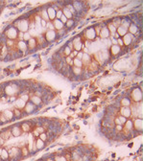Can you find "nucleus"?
I'll return each instance as SVG.
<instances>
[{"label": "nucleus", "instance_id": "obj_1", "mask_svg": "<svg viewBox=\"0 0 143 161\" xmlns=\"http://www.w3.org/2000/svg\"><path fill=\"white\" fill-rule=\"evenodd\" d=\"M17 34H18V32L16 31V28H14V27H10L7 31H6V37H8L7 39H12V40H13V39H15L16 37H17Z\"/></svg>", "mask_w": 143, "mask_h": 161}, {"label": "nucleus", "instance_id": "obj_2", "mask_svg": "<svg viewBox=\"0 0 143 161\" xmlns=\"http://www.w3.org/2000/svg\"><path fill=\"white\" fill-rule=\"evenodd\" d=\"M29 21L26 19V18H21L20 19V23L18 24L17 28L19 30V32H22V33H26L28 30H29Z\"/></svg>", "mask_w": 143, "mask_h": 161}, {"label": "nucleus", "instance_id": "obj_3", "mask_svg": "<svg viewBox=\"0 0 143 161\" xmlns=\"http://www.w3.org/2000/svg\"><path fill=\"white\" fill-rule=\"evenodd\" d=\"M132 98L133 102L135 103H139L142 99V92L139 88H134L132 92Z\"/></svg>", "mask_w": 143, "mask_h": 161}, {"label": "nucleus", "instance_id": "obj_4", "mask_svg": "<svg viewBox=\"0 0 143 161\" xmlns=\"http://www.w3.org/2000/svg\"><path fill=\"white\" fill-rule=\"evenodd\" d=\"M58 34H57V32L56 31H47L45 34H44V38L46 40V42H52L54 41L56 38H57Z\"/></svg>", "mask_w": 143, "mask_h": 161}, {"label": "nucleus", "instance_id": "obj_5", "mask_svg": "<svg viewBox=\"0 0 143 161\" xmlns=\"http://www.w3.org/2000/svg\"><path fill=\"white\" fill-rule=\"evenodd\" d=\"M85 35H86V37H87V39L88 40H94L95 38H96V33H95V30H94V28H88V30L85 32Z\"/></svg>", "mask_w": 143, "mask_h": 161}, {"label": "nucleus", "instance_id": "obj_6", "mask_svg": "<svg viewBox=\"0 0 143 161\" xmlns=\"http://www.w3.org/2000/svg\"><path fill=\"white\" fill-rule=\"evenodd\" d=\"M99 35L101 36V38H103V39H107V38H109L110 37V32H109V30H108V28H107V25H103L102 26V28H101V31H100L99 33Z\"/></svg>", "mask_w": 143, "mask_h": 161}, {"label": "nucleus", "instance_id": "obj_7", "mask_svg": "<svg viewBox=\"0 0 143 161\" xmlns=\"http://www.w3.org/2000/svg\"><path fill=\"white\" fill-rule=\"evenodd\" d=\"M121 52V47L118 45H111L110 46V56L111 57H116L120 54Z\"/></svg>", "mask_w": 143, "mask_h": 161}, {"label": "nucleus", "instance_id": "obj_8", "mask_svg": "<svg viewBox=\"0 0 143 161\" xmlns=\"http://www.w3.org/2000/svg\"><path fill=\"white\" fill-rule=\"evenodd\" d=\"M119 109H120L121 116L125 117V118H128V117H130L132 115V110H131V108L129 106H123V107L119 108Z\"/></svg>", "mask_w": 143, "mask_h": 161}, {"label": "nucleus", "instance_id": "obj_9", "mask_svg": "<svg viewBox=\"0 0 143 161\" xmlns=\"http://www.w3.org/2000/svg\"><path fill=\"white\" fill-rule=\"evenodd\" d=\"M132 39H133L132 35V34H130L129 33L125 34V35L123 36V38H122V40H123V43H124V45H125V46L131 45V44H132Z\"/></svg>", "mask_w": 143, "mask_h": 161}, {"label": "nucleus", "instance_id": "obj_10", "mask_svg": "<svg viewBox=\"0 0 143 161\" xmlns=\"http://www.w3.org/2000/svg\"><path fill=\"white\" fill-rule=\"evenodd\" d=\"M46 11H47V14H48L49 20H52L53 21L54 19H56V12H57V10H55L54 7H49V8L46 9Z\"/></svg>", "mask_w": 143, "mask_h": 161}, {"label": "nucleus", "instance_id": "obj_11", "mask_svg": "<svg viewBox=\"0 0 143 161\" xmlns=\"http://www.w3.org/2000/svg\"><path fill=\"white\" fill-rule=\"evenodd\" d=\"M36 105L33 104L31 102H27L25 104V110H26V113L30 114V113H34L36 111Z\"/></svg>", "mask_w": 143, "mask_h": 161}, {"label": "nucleus", "instance_id": "obj_12", "mask_svg": "<svg viewBox=\"0 0 143 161\" xmlns=\"http://www.w3.org/2000/svg\"><path fill=\"white\" fill-rule=\"evenodd\" d=\"M133 127H134V129H136L137 131L141 132V129H142V120H141V118H136V119L134 120Z\"/></svg>", "mask_w": 143, "mask_h": 161}, {"label": "nucleus", "instance_id": "obj_13", "mask_svg": "<svg viewBox=\"0 0 143 161\" xmlns=\"http://www.w3.org/2000/svg\"><path fill=\"white\" fill-rule=\"evenodd\" d=\"M52 24L54 25V28H55V30H58V31H60V30H63V29H64V27H65V24H63V23H62V21H61L60 19H54Z\"/></svg>", "mask_w": 143, "mask_h": 161}, {"label": "nucleus", "instance_id": "obj_14", "mask_svg": "<svg viewBox=\"0 0 143 161\" xmlns=\"http://www.w3.org/2000/svg\"><path fill=\"white\" fill-rule=\"evenodd\" d=\"M20 133H21V130H20V126L18 125H14L12 127V134H13V136L17 137V136L20 135Z\"/></svg>", "mask_w": 143, "mask_h": 161}, {"label": "nucleus", "instance_id": "obj_15", "mask_svg": "<svg viewBox=\"0 0 143 161\" xmlns=\"http://www.w3.org/2000/svg\"><path fill=\"white\" fill-rule=\"evenodd\" d=\"M29 102H31V103L35 104L36 106H39L40 104H42L41 102V98H39V97H38V96H36V95H34L32 96L31 98H30V101Z\"/></svg>", "mask_w": 143, "mask_h": 161}, {"label": "nucleus", "instance_id": "obj_16", "mask_svg": "<svg viewBox=\"0 0 143 161\" xmlns=\"http://www.w3.org/2000/svg\"><path fill=\"white\" fill-rule=\"evenodd\" d=\"M128 31H129V34H135L137 32H138V27L137 25H135L134 23H131V25L129 26L128 28Z\"/></svg>", "mask_w": 143, "mask_h": 161}, {"label": "nucleus", "instance_id": "obj_17", "mask_svg": "<svg viewBox=\"0 0 143 161\" xmlns=\"http://www.w3.org/2000/svg\"><path fill=\"white\" fill-rule=\"evenodd\" d=\"M71 72H72L73 76L80 77V76H82V73H83V69L79 68V67H75V66H72V68H71Z\"/></svg>", "mask_w": 143, "mask_h": 161}, {"label": "nucleus", "instance_id": "obj_18", "mask_svg": "<svg viewBox=\"0 0 143 161\" xmlns=\"http://www.w3.org/2000/svg\"><path fill=\"white\" fill-rule=\"evenodd\" d=\"M116 33L119 34V36H124L126 34H128V29L124 28L123 26H119L117 29H116Z\"/></svg>", "mask_w": 143, "mask_h": 161}, {"label": "nucleus", "instance_id": "obj_19", "mask_svg": "<svg viewBox=\"0 0 143 161\" xmlns=\"http://www.w3.org/2000/svg\"><path fill=\"white\" fill-rule=\"evenodd\" d=\"M35 146H36V148H37L38 150H41L45 147V142H43L42 140H40V139L39 138V139L35 142Z\"/></svg>", "mask_w": 143, "mask_h": 161}, {"label": "nucleus", "instance_id": "obj_20", "mask_svg": "<svg viewBox=\"0 0 143 161\" xmlns=\"http://www.w3.org/2000/svg\"><path fill=\"white\" fill-rule=\"evenodd\" d=\"M82 61H83V64H86V65H88L90 63V56L88 53H84L83 55V58H82Z\"/></svg>", "mask_w": 143, "mask_h": 161}, {"label": "nucleus", "instance_id": "obj_21", "mask_svg": "<svg viewBox=\"0 0 143 161\" xmlns=\"http://www.w3.org/2000/svg\"><path fill=\"white\" fill-rule=\"evenodd\" d=\"M62 12H63V14L65 16L67 19H72V18H73V14L67 10V8L64 7L63 10H62Z\"/></svg>", "mask_w": 143, "mask_h": 161}, {"label": "nucleus", "instance_id": "obj_22", "mask_svg": "<svg viewBox=\"0 0 143 161\" xmlns=\"http://www.w3.org/2000/svg\"><path fill=\"white\" fill-rule=\"evenodd\" d=\"M18 50L19 51H27L28 50V47H27V42H25V41H19L18 42Z\"/></svg>", "mask_w": 143, "mask_h": 161}, {"label": "nucleus", "instance_id": "obj_23", "mask_svg": "<svg viewBox=\"0 0 143 161\" xmlns=\"http://www.w3.org/2000/svg\"><path fill=\"white\" fill-rule=\"evenodd\" d=\"M131 104V101L128 97H124L120 100V105L122 106H129Z\"/></svg>", "mask_w": 143, "mask_h": 161}, {"label": "nucleus", "instance_id": "obj_24", "mask_svg": "<svg viewBox=\"0 0 143 161\" xmlns=\"http://www.w3.org/2000/svg\"><path fill=\"white\" fill-rule=\"evenodd\" d=\"M73 49H74L75 51H77V52L82 51V50L84 49V43H83L82 41H80V42H77V43L73 44Z\"/></svg>", "mask_w": 143, "mask_h": 161}, {"label": "nucleus", "instance_id": "obj_25", "mask_svg": "<svg viewBox=\"0 0 143 161\" xmlns=\"http://www.w3.org/2000/svg\"><path fill=\"white\" fill-rule=\"evenodd\" d=\"M9 152L6 150L2 149L1 150V154H0V158L2 159V160H8L9 159Z\"/></svg>", "mask_w": 143, "mask_h": 161}, {"label": "nucleus", "instance_id": "obj_26", "mask_svg": "<svg viewBox=\"0 0 143 161\" xmlns=\"http://www.w3.org/2000/svg\"><path fill=\"white\" fill-rule=\"evenodd\" d=\"M3 115L7 118V120H8V121H9V120H12V119L13 118V116H14V115H13V112L12 110H9V109L5 110V111H4V113H3Z\"/></svg>", "mask_w": 143, "mask_h": 161}, {"label": "nucleus", "instance_id": "obj_27", "mask_svg": "<svg viewBox=\"0 0 143 161\" xmlns=\"http://www.w3.org/2000/svg\"><path fill=\"white\" fill-rule=\"evenodd\" d=\"M83 65H84V64H83V61H82L81 59H79V58H73V66L79 67V68H82Z\"/></svg>", "mask_w": 143, "mask_h": 161}, {"label": "nucleus", "instance_id": "obj_28", "mask_svg": "<svg viewBox=\"0 0 143 161\" xmlns=\"http://www.w3.org/2000/svg\"><path fill=\"white\" fill-rule=\"evenodd\" d=\"M124 126H125L127 130H131V129L133 128V123H132V121H130V120H127L126 123L124 124Z\"/></svg>", "mask_w": 143, "mask_h": 161}, {"label": "nucleus", "instance_id": "obj_29", "mask_svg": "<svg viewBox=\"0 0 143 161\" xmlns=\"http://www.w3.org/2000/svg\"><path fill=\"white\" fill-rule=\"evenodd\" d=\"M107 28H108V30H109V32H110V34H111V35L116 33V28H115L111 23H110V24L107 26Z\"/></svg>", "mask_w": 143, "mask_h": 161}, {"label": "nucleus", "instance_id": "obj_30", "mask_svg": "<svg viewBox=\"0 0 143 161\" xmlns=\"http://www.w3.org/2000/svg\"><path fill=\"white\" fill-rule=\"evenodd\" d=\"M41 19H43L45 21H49V17H48L46 9H42L41 10Z\"/></svg>", "mask_w": 143, "mask_h": 161}, {"label": "nucleus", "instance_id": "obj_31", "mask_svg": "<svg viewBox=\"0 0 143 161\" xmlns=\"http://www.w3.org/2000/svg\"><path fill=\"white\" fill-rule=\"evenodd\" d=\"M116 118H117V120H118V122H119V125H120V126H124V124H125V123H126V121H127V118L123 117V116H121V115L117 116Z\"/></svg>", "mask_w": 143, "mask_h": 161}, {"label": "nucleus", "instance_id": "obj_32", "mask_svg": "<svg viewBox=\"0 0 143 161\" xmlns=\"http://www.w3.org/2000/svg\"><path fill=\"white\" fill-rule=\"evenodd\" d=\"M74 24H75V20L72 18V19H68V20L66 21V23L65 24V25L66 28H68V29H69V28H71V27H72Z\"/></svg>", "mask_w": 143, "mask_h": 161}, {"label": "nucleus", "instance_id": "obj_33", "mask_svg": "<svg viewBox=\"0 0 143 161\" xmlns=\"http://www.w3.org/2000/svg\"><path fill=\"white\" fill-rule=\"evenodd\" d=\"M71 52H72V50H71L68 46H65V47L64 48V55H65V57H69V55H70Z\"/></svg>", "mask_w": 143, "mask_h": 161}, {"label": "nucleus", "instance_id": "obj_34", "mask_svg": "<svg viewBox=\"0 0 143 161\" xmlns=\"http://www.w3.org/2000/svg\"><path fill=\"white\" fill-rule=\"evenodd\" d=\"M21 129H22V130H24V131H29V129H30L29 123H28V122H25V123H23V124L21 125Z\"/></svg>", "mask_w": 143, "mask_h": 161}, {"label": "nucleus", "instance_id": "obj_35", "mask_svg": "<svg viewBox=\"0 0 143 161\" xmlns=\"http://www.w3.org/2000/svg\"><path fill=\"white\" fill-rule=\"evenodd\" d=\"M65 62L67 65L73 66V58H71L70 57H65Z\"/></svg>", "mask_w": 143, "mask_h": 161}, {"label": "nucleus", "instance_id": "obj_36", "mask_svg": "<svg viewBox=\"0 0 143 161\" xmlns=\"http://www.w3.org/2000/svg\"><path fill=\"white\" fill-rule=\"evenodd\" d=\"M30 38H32V36H31V34H29V32H26V33H24L23 34V41H25V42H27Z\"/></svg>", "mask_w": 143, "mask_h": 161}, {"label": "nucleus", "instance_id": "obj_37", "mask_svg": "<svg viewBox=\"0 0 143 161\" xmlns=\"http://www.w3.org/2000/svg\"><path fill=\"white\" fill-rule=\"evenodd\" d=\"M20 151H21V154H22V156H23V157H24V156H27V155H28V153H29V151H28V148H27V147L22 148V150H20Z\"/></svg>", "mask_w": 143, "mask_h": 161}, {"label": "nucleus", "instance_id": "obj_38", "mask_svg": "<svg viewBox=\"0 0 143 161\" xmlns=\"http://www.w3.org/2000/svg\"><path fill=\"white\" fill-rule=\"evenodd\" d=\"M39 139L40 140H42L43 142H46L47 141V134H46V132H43V133H39Z\"/></svg>", "mask_w": 143, "mask_h": 161}, {"label": "nucleus", "instance_id": "obj_39", "mask_svg": "<svg viewBox=\"0 0 143 161\" xmlns=\"http://www.w3.org/2000/svg\"><path fill=\"white\" fill-rule=\"evenodd\" d=\"M63 16V12L62 10H58L56 12V19H60Z\"/></svg>", "mask_w": 143, "mask_h": 161}, {"label": "nucleus", "instance_id": "obj_40", "mask_svg": "<svg viewBox=\"0 0 143 161\" xmlns=\"http://www.w3.org/2000/svg\"><path fill=\"white\" fill-rule=\"evenodd\" d=\"M36 130H37L39 133H43V132H45V130H46V129H45V127H44V126H38Z\"/></svg>", "mask_w": 143, "mask_h": 161}, {"label": "nucleus", "instance_id": "obj_41", "mask_svg": "<svg viewBox=\"0 0 143 161\" xmlns=\"http://www.w3.org/2000/svg\"><path fill=\"white\" fill-rule=\"evenodd\" d=\"M77 54H78V52L77 51H72L71 53H70V55H69V57L71 58H75L77 57Z\"/></svg>", "mask_w": 143, "mask_h": 161}, {"label": "nucleus", "instance_id": "obj_42", "mask_svg": "<svg viewBox=\"0 0 143 161\" xmlns=\"http://www.w3.org/2000/svg\"><path fill=\"white\" fill-rule=\"evenodd\" d=\"M60 20H61V21H62V23H63V24H65V23H66V21H67V20H68V19H67V18H66L65 16V15H64V14H63V16H62V17H61V18H60Z\"/></svg>", "mask_w": 143, "mask_h": 161}, {"label": "nucleus", "instance_id": "obj_43", "mask_svg": "<svg viewBox=\"0 0 143 161\" xmlns=\"http://www.w3.org/2000/svg\"><path fill=\"white\" fill-rule=\"evenodd\" d=\"M117 45L119 46V47H123V46H124V43H123L122 38H118V39H117Z\"/></svg>", "mask_w": 143, "mask_h": 161}, {"label": "nucleus", "instance_id": "obj_44", "mask_svg": "<svg viewBox=\"0 0 143 161\" xmlns=\"http://www.w3.org/2000/svg\"><path fill=\"white\" fill-rule=\"evenodd\" d=\"M83 55H84V52L83 51H80V52H78L77 54V58H79V59H81L82 60V58H83Z\"/></svg>", "mask_w": 143, "mask_h": 161}, {"label": "nucleus", "instance_id": "obj_45", "mask_svg": "<svg viewBox=\"0 0 143 161\" xmlns=\"http://www.w3.org/2000/svg\"><path fill=\"white\" fill-rule=\"evenodd\" d=\"M23 34H24V33H22V32H18V34H17V37L20 41L23 40Z\"/></svg>", "mask_w": 143, "mask_h": 161}, {"label": "nucleus", "instance_id": "obj_46", "mask_svg": "<svg viewBox=\"0 0 143 161\" xmlns=\"http://www.w3.org/2000/svg\"><path fill=\"white\" fill-rule=\"evenodd\" d=\"M47 23H48L47 21H45V20H43V19H41V20H40V26L45 28V27L47 26Z\"/></svg>", "mask_w": 143, "mask_h": 161}, {"label": "nucleus", "instance_id": "obj_47", "mask_svg": "<svg viewBox=\"0 0 143 161\" xmlns=\"http://www.w3.org/2000/svg\"><path fill=\"white\" fill-rule=\"evenodd\" d=\"M34 135H35V136H39V133L37 130H35V131H34Z\"/></svg>", "mask_w": 143, "mask_h": 161}, {"label": "nucleus", "instance_id": "obj_48", "mask_svg": "<svg viewBox=\"0 0 143 161\" xmlns=\"http://www.w3.org/2000/svg\"><path fill=\"white\" fill-rule=\"evenodd\" d=\"M47 161H54V159H51V158H49V159H48Z\"/></svg>", "mask_w": 143, "mask_h": 161}, {"label": "nucleus", "instance_id": "obj_49", "mask_svg": "<svg viewBox=\"0 0 143 161\" xmlns=\"http://www.w3.org/2000/svg\"><path fill=\"white\" fill-rule=\"evenodd\" d=\"M0 118H1V115H0Z\"/></svg>", "mask_w": 143, "mask_h": 161}]
</instances>
